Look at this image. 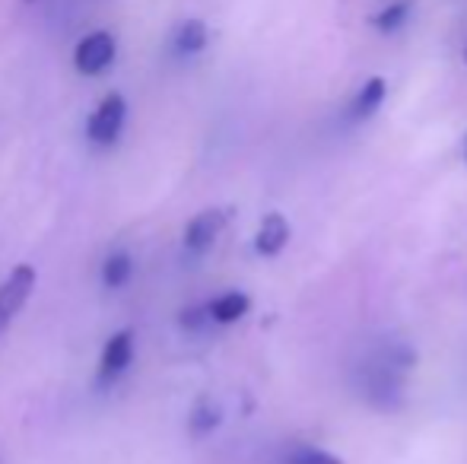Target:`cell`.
I'll list each match as a JSON object with an SVG mask.
<instances>
[{"label":"cell","instance_id":"1","mask_svg":"<svg viewBox=\"0 0 467 464\" xmlns=\"http://www.w3.org/2000/svg\"><path fill=\"white\" fill-rule=\"evenodd\" d=\"M410 366H413V353L400 341L379 344V347L369 350V356L357 366L359 395L379 410H398L400 401H404Z\"/></svg>","mask_w":467,"mask_h":464},{"label":"cell","instance_id":"2","mask_svg":"<svg viewBox=\"0 0 467 464\" xmlns=\"http://www.w3.org/2000/svg\"><path fill=\"white\" fill-rule=\"evenodd\" d=\"M124 121H128V102H124V96L109 93L96 106V112L89 115V124H87L89 140L109 147V143H115L118 134L124 130Z\"/></svg>","mask_w":467,"mask_h":464},{"label":"cell","instance_id":"3","mask_svg":"<svg viewBox=\"0 0 467 464\" xmlns=\"http://www.w3.org/2000/svg\"><path fill=\"white\" fill-rule=\"evenodd\" d=\"M32 290H36V271H32L29 264L13 267V273L4 280V286H0V331H4L6 325L19 315V309L29 303Z\"/></svg>","mask_w":467,"mask_h":464},{"label":"cell","instance_id":"4","mask_svg":"<svg viewBox=\"0 0 467 464\" xmlns=\"http://www.w3.org/2000/svg\"><path fill=\"white\" fill-rule=\"evenodd\" d=\"M115 38L109 36V32H89L87 38H80V45H77L74 51V64L80 74L87 77H96L102 74V70L111 67V61H115Z\"/></svg>","mask_w":467,"mask_h":464},{"label":"cell","instance_id":"5","mask_svg":"<svg viewBox=\"0 0 467 464\" xmlns=\"http://www.w3.org/2000/svg\"><path fill=\"white\" fill-rule=\"evenodd\" d=\"M223 226H226V213H223V211L197 213V217L188 223V230H185L188 252H207V248L216 242V235L223 232Z\"/></svg>","mask_w":467,"mask_h":464},{"label":"cell","instance_id":"6","mask_svg":"<svg viewBox=\"0 0 467 464\" xmlns=\"http://www.w3.org/2000/svg\"><path fill=\"white\" fill-rule=\"evenodd\" d=\"M130 356H134V335H130V331H118V335H111L109 344H105V350H102V378L105 382L115 378V376H121V372L130 366Z\"/></svg>","mask_w":467,"mask_h":464},{"label":"cell","instance_id":"7","mask_svg":"<svg viewBox=\"0 0 467 464\" xmlns=\"http://www.w3.org/2000/svg\"><path fill=\"white\" fill-rule=\"evenodd\" d=\"M286 242H289V223L283 220V213H267L258 226V235H254L258 254L274 258V254H280L283 248H286Z\"/></svg>","mask_w":467,"mask_h":464},{"label":"cell","instance_id":"8","mask_svg":"<svg viewBox=\"0 0 467 464\" xmlns=\"http://www.w3.org/2000/svg\"><path fill=\"white\" fill-rule=\"evenodd\" d=\"M381 102H385V80H381V77H372V80L363 83V89H359L357 99H353L350 118L353 121H366V118H372L379 112Z\"/></svg>","mask_w":467,"mask_h":464},{"label":"cell","instance_id":"9","mask_svg":"<svg viewBox=\"0 0 467 464\" xmlns=\"http://www.w3.org/2000/svg\"><path fill=\"white\" fill-rule=\"evenodd\" d=\"M207 26L201 23V19H185V23L175 29V36H172V45H175V51L179 55H201L203 48H207Z\"/></svg>","mask_w":467,"mask_h":464},{"label":"cell","instance_id":"10","mask_svg":"<svg viewBox=\"0 0 467 464\" xmlns=\"http://www.w3.org/2000/svg\"><path fill=\"white\" fill-rule=\"evenodd\" d=\"M248 296L245 293H223V296H216L213 303L207 305L210 309V318H213V322H220V325H233V322H239L242 315H245L248 312Z\"/></svg>","mask_w":467,"mask_h":464},{"label":"cell","instance_id":"11","mask_svg":"<svg viewBox=\"0 0 467 464\" xmlns=\"http://www.w3.org/2000/svg\"><path fill=\"white\" fill-rule=\"evenodd\" d=\"M283 464H344L337 455L325 452L318 446H308V442H296V446L286 449L283 455Z\"/></svg>","mask_w":467,"mask_h":464},{"label":"cell","instance_id":"12","mask_svg":"<svg viewBox=\"0 0 467 464\" xmlns=\"http://www.w3.org/2000/svg\"><path fill=\"white\" fill-rule=\"evenodd\" d=\"M130 271H134V264H130L128 254H124V252L111 254V258L102 264V280H105V286H111V290H121V286L130 280Z\"/></svg>","mask_w":467,"mask_h":464},{"label":"cell","instance_id":"13","mask_svg":"<svg viewBox=\"0 0 467 464\" xmlns=\"http://www.w3.org/2000/svg\"><path fill=\"white\" fill-rule=\"evenodd\" d=\"M407 13H410V4H391L375 16V29L379 32H394L407 23Z\"/></svg>","mask_w":467,"mask_h":464},{"label":"cell","instance_id":"14","mask_svg":"<svg viewBox=\"0 0 467 464\" xmlns=\"http://www.w3.org/2000/svg\"><path fill=\"white\" fill-rule=\"evenodd\" d=\"M216 423H220V410L210 407V404H203V407L194 410V420H191V427H194V433H207V429H213Z\"/></svg>","mask_w":467,"mask_h":464},{"label":"cell","instance_id":"15","mask_svg":"<svg viewBox=\"0 0 467 464\" xmlns=\"http://www.w3.org/2000/svg\"><path fill=\"white\" fill-rule=\"evenodd\" d=\"M464 61H467V48H464Z\"/></svg>","mask_w":467,"mask_h":464},{"label":"cell","instance_id":"16","mask_svg":"<svg viewBox=\"0 0 467 464\" xmlns=\"http://www.w3.org/2000/svg\"><path fill=\"white\" fill-rule=\"evenodd\" d=\"M29 4H32V0H29Z\"/></svg>","mask_w":467,"mask_h":464}]
</instances>
